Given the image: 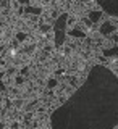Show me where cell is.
Segmentation results:
<instances>
[{
    "instance_id": "cell-1",
    "label": "cell",
    "mask_w": 118,
    "mask_h": 129,
    "mask_svg": "<svg viewBox=\"0 0 118 129\" xmlns=\"http://www.w3.org/2000/svg\"><path fill=\"white\" fill-rule=\"evenodd\" d=\"M99 3L102 5V8L108 15L116 16V0H99Z\"/></svg>"
}]
</instances>
